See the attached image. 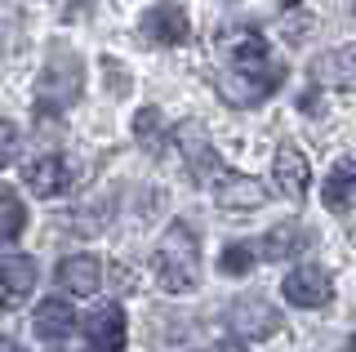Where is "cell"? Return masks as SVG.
Masks as SVG:
<instances>
[{
  "label": "cell",
  "instance_id": "13",
  "mask_svg": "<svg viewBox=\"0 0 356 352\" xmlns=\"http://www.w3.org/2000/svg\"><path fill=\"white\" fill-rule=\"evenodd\" d=\"M321 201L330 214H348L356 201V161H334V170L321 183Z\"/></svg>",
  "mask_w": 356,
  "mask_h": 352
},
{
  "label": "cell",
  "instance_id": "14",
  "mask_svg": "<svg viewBox=\"0 0 356 352\" xmlns=\"http://www.w3.org/2000/svg\"><path fill=\"white\" fill-rule=\"evenodd\" d=\"M58 285L72 294H98V285H103V263L94 255H67L58 263Z\"/></svg>",
  "mask_w": 356,
  "mask_h": 352
},
{
  "label": "cell",
  "instance_id": "21",
  "mask_svg": "<svg viewBox=\"0 0 356 352\" xmlns=\"http://www.w3.org/2000/svg\"><path fill=\"white\" fill-rule=\"evenodd\" d=\"M103 76H107V85H111V94H116V98L129 94V72H125V63H120V58H103Z\"/></svg>",
  "mask_w": 356,
  "mask_h": 352
},
{
  "label": "cell",
  "instance_id": "12",
  "mask_svg": "<svg viewBox=\"0 0 356 352\" xmlns=\"http://www.w3.org/2000/svg\"><path fill=\"white\" fill-rule=\"evenodd\" d=\"M0 272H5V307L14 312V307L27 299L31 290H36V263L9 246L5 255H0Z\"/></svg>",
  "mask_w": 356,
  "mask_h": 352
},
{
  "label": "cell",
  "instance_id": "3",
  "mask_svg": "<svg viewBox=\"0 0 356 352\" xmlns=\"http://www.w3.org/2000/svg\"><path fill=\"white\" fill-rule=\"evenodd\" d=\"M85 90V63L72 49H54L44 58V67L36 76V112L40 116H63L67 107L81 98Z\"/></svg>",
  "mask_w": 356,
  "mask_h": 352
},
{
  "label": "cell",
  "instance_id": "20",
  "mask_svg": "<svg viewBox=\"0 0 356 352\" xmlns=\"http://www.w3.org/2000/svg\"><path fill=\"white\" fill-rule=\"evenodd\" d=\"M0 201H5V241L14 246V241L22 237V223H27V210H22V201H18V192L5 183V192H0Z\"/></svg>",
  "mask_w": 356,
  "mask_h": 352
},
{
  "label": "cell",
  "instance_id": "7",
  "mask_svg": "<svg viewBox=\"0 0 356 352\" xmlns=\"http://www.w3.org/2000/svg\"><path fill=\"white\" fill-rule=\"evenodd\" d=\"M285 299L294 303V307H330V299H334V277L330 272H321V268H294L285 277Z\"/></svg>",
  "mask_w": 356,
  "mask_h": 352
},
{
  "label": "cell",
  "instance_id": "22",
  "mask_svg": "<svg viewBox=\"0 0 356 352\" xmlns=\"http://www.w3.org/2000/svg\"><path fill=\"white\" fill-rule=\"evenodd\" d=\"M0 134H5V165H14L18 161V129H14V120H5Z\"/></svg>",
  "mask_w": 356,
  "mask_h": 352
},
{
  "label": "cell",
  "instance_id": "28",
  "mask_svg": "<svg viewBox=\"0 0 356 352\" xmlns=\"http://www.w3.org/2000/svg\"><path fill=\"white\" fill-rule=\"evenodd\" d=\"M5 352H18V344H5Z\"/></svg>",
  "mask_w": 356,
  "mask_h": 352
},
{
  "label": "cell",
  "instance_id": "5",
  "mask_svg": "<svg viewBox=\"0 0 356 352\" xmlns=\"http://www.w3.org/2000/svg\"><path fill=\"white\" fill-rule=\"evenodd\" d=\"M138 27H143V36H147L152 45H161V49H174V45H187V40H192V18H187V9L174 5V0L152 5Z\"/></svg>",
  "mask_w": 356,
  "mask_h": 352
},
{
  "label": "cell",
  "instance_id": "18",
  "mask_svg": "<svg viewBox=\"0 0 356 352\" xmlns=\"http://www.w3.org/2000/svg\"><path fill=\"white\" fill-rule=\"evenodd\" d=\"M134 138H138L143 147L152 152V157H161V152H165V143H170V129H165L161 107H143V112L134 116Z\"/></svg>",
  "mask_w": 356,
  "mask_h": 352
},
{
  "label": "cell",
  "instance_id": "26",
  "mask_svg": "<svg viewBox=\"0 0 356 352\" xmlns=\"http://www.w3.org/2000/svg\"><path fill=\"white\" fill-rule=\"evenodd\" d=\"M281 5H285V9H298V0H281Z\"/></svg>",
  "mask_w": 356,
  "mask_h": 352
},
{
  "label": "cell",
  "instance_id": "25",
  "mask_svg": "<svg viewBox=\"0 0 356 352\" xmlns=\"http://www.w3.org/2000/svg\"><path fill=\"white\" fill-rule=\"evenodd\" d=\"M343 352H356V339H348V344H343Z\"/></svg>",
  "mask_w": 356,
  "mask_h": 352
},
{
  "label": "cell",
  "instance_id": "9",
  "mask_svg": "<svg viewBox=\"0 0 356 352\" xmlns=\"http://www.w3.org/2000/svg\"><path fill=\"white\" fill-rule=\"evenodd\" d=\"M72 179H76V170H72V161L63 157V152H49V157H40L36 165L27 170V192L31 196H63V192H72Z\"/></svg>",
  "mask_w": 356,
  "mask_h": 352
},
{
  "label": "cell",
  "instance_id": "16",
  "mask_svg": "<svg viewBox=\"0 0 356 352\" xmlns=\"http://www.w3.org/2000/svg\"><path fill=\"white\" fill-rule=\"evenodd\" d=\"M76 330V312L67 299H44L36 307V335L49 339V344H58V339H67Z\"/></svg>",
  "mask_w": 356,
  "mask_h": 352
},
{
  "label": "cell",
  "instance_id": "2",
  "mask_svg": "<svg viewBox=\"0 0 356 352\" xmlns=\"http://www.w3.org/2000/svg\"><path fill=\"white\" fill-rule=\"evenodd\" d=\"M152 268H156L161 290H170V294H192L200 285V241L183 218H174V223L161 232Z\"/></svg>",
  "mask_w": 356,
  "mask_h": 352
},
{
  "label": "cell",
  "instance_id": "29",
  "mask_svg": "<svg viewBox=\"0 0 356 352\" xmlns=\"http://www.w3.org/2000/svg\"><path fill=\"white\" fill-rule=\"evenodd\" d=\"M98 352H103V348H98Z\"/></svg>",
  "mask_w": 356,
  "mask_h": 352
},
{
  "label": "cell",
  "instance_id": "27",
  "mask_svg": "<svg viewBox=\"0 0 356 352\" xmlns=\"http://www.w3.org/2000/svg\"><path fill=\"white\" fill-rule=\"evenodd\" d=\"M343 5H348V9H352V14H356V0H343Z\"/></svg>",
  "mask_w": 356,
  "mask_h": 352
},
{
  "label": "cell",
  "instance_id": "8",
  "mask_svg": "<svg viewBox=\"0 0 356 352\" xmlns=\"http://www.w3.org/2000/svg\"><path fill=\"white\" fill-rule=\"evenodd\" d=\"M227 321L236 326V335H250V339H272L276 330H281V312H276L272 303L254 299V294H245V299H236L227 307Z\"/></svg>",
  "mask_w": 356,
  "mask_h": 352
},
{
  "label": "cell",
  "instance_id": "19",
  "mask_svg": "<svg viewBox=\"0 0 356 352\" xmlns=\"http://www.w3.org/2000/svg\"><path fill=\"white\" fill-rule=\"evenodd\" d=\"M218 268L227 272V277H250V268H254V246H245V241H232V246L222 250Z\"/></svg>",
  "mask_w": 356,
  "mask_h": 352
},
{
  "label": "cell",
  "instance_id": "6",
  "mask_svg": "<svg viewBox=\"0 0 356 352\" xmlns=\"http://www.w3.org/2000/svg\"><path fill=\"white\" fill-rule=\"evenodd\" d=\"M272 183H276V192L285 196V201H294V205H303L307 201V183H312V170H307V157L298 147H276V157H272Z\"/></svg>",
  "mask_w": 356,
  "mask_h": 352
},
{
  "label": "cell",
  "instance_id": "1",
  "mask_svg": "<svg viewBox=\"0 0 356 352\" xmlns=\"http://www.w3.org/2000/svg\"><path fill=\"white\" fill-rule=\"evenodd\" d=\"M222 72H214V90L232 107H259L285 81V67L272 58V45L259 27H222L218 36Z\"/></svg>",
  "mask_w": 356,
  "mask_h": 352
},
{
  "label": "cell",
  "instance_id": "10",
  "mask_svg": "<svg viewBox=\"0 0 356 352\" xmlns=\"http://www.w3.org/2000/svg\"><path fill=\"white\" fill-rule=\"evenodd\" d=\"M209 192H214V201L222 205V210H259V205L267 201L263 183L250 179V174H236V170H222V179Z\"/></svg>",
  "mask_w": 356,
  "mask_h": 352
},
{
  "label": "cell",
  "instance_id": "4",
  "mask_svg": "<svg viewBox=\"0 0 356 352\" xmlns=\"http://www.w3.org/2000/svg\"><path fill=\"white\" fill-rule=\"evenodd\" d=\"M174 138H178L187 174H192L200 188H214L222 179V161H218V147H214V138H209V129L200 125V120H183V125L174 129Z\"/></svg>",
  "mask_w": 356,
  "mask_h": 352
},
{
  "label": "cell",
  "instance_id": "17",
  "mask_svg": "<svg viewBox=\"0 0 356 352\" xmlns=\"http://www.w3.org/2000/svg\"><path fill=\"white\" fill-rule=\"evenodd\" d=\"M298 250H303V227H298L294 218H285V223H276L272 232L263 237L259 255L263 259H289V255H298Z\"/></svg>",
  "mask_w": 356,
  "mask_h": 352
},
{
  "label": "cell",
  "instance_id": "11",
  "mask_svg": "<svg viewBox=\"0 0 356 352\" xmlns=\"http://www.w3.org/2000/svg\"><path fill=\"white\" fill-rule=\"evenodd\" d=\"M85 335H89V344L103 348V352H125V312L116 303L94 307L85 321Z\"/></svg>",
  "mask_w": 356,
  "mask_h": 352
},
{
  "label": "cell",
  "instance_id": "15",
  "mask_svg": "<svg viewBox=\"0 0 356 352\" xmlns=\"http://www.w3.org/2000/svg\"><path fill=\"white\" fill-rule=\"evenodd\" d=\"M312 81L316 85H356V45L321 54V58L312 63Z\"/></svg>",
  "mask_w": 356,
  "mask_h": 352
},
{
  "label": "cell",
  "instance_id": "23",
  "mask_svg": "<svg viewBox=\"0 0 356 352\" xmlns=\"http://www.w3.org/2000/svg\"><path fill=\"white\" fill-rule=\"evenodd\" d=\"M89 5H94V0H67V18H72V14H85Z\"/></svg>",
  "mask_w": 356,
  "mask_h": 352
},
{
  "label": "cell",
  "instance_id": "24",
  "mask_svg": "<svg viewBox=\"0 0 356 352\" xmlns=\"http://www.w3.org/2000/svg\"><path fill=\"white\" fill-rule=\"evenodd\" d=\"M214 352H245V348H241V344H218Z\"/></svg>",
  "mask_w": 356,
  "mask_h": 352
}]
</instances>
